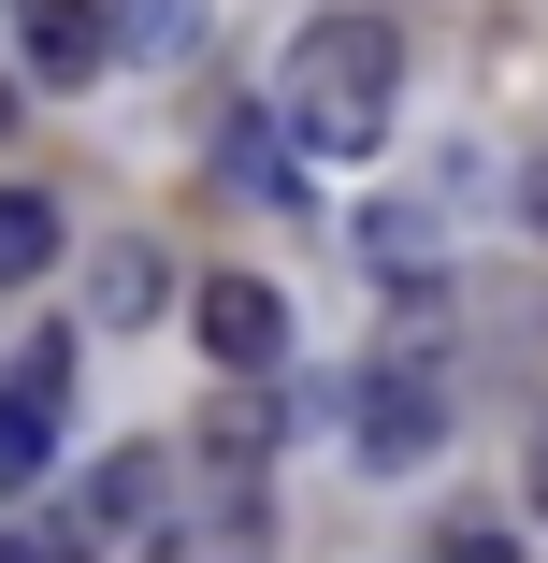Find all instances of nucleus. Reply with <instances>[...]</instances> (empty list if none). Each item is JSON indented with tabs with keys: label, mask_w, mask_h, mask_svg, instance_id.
Masks as SVG:
<instances>
[{
	"label": "nucleus",
	"mask_w": 548,
	"mask_h": 563,
	"mask_svg": "<svg viewBox=\"0 0 548 563\" xmlns=\"http://www.w3.org/2000/svg\"><path fill=\"white\" fill-rule=\"evenodd\" d=\"M275 101H289V145H317V159H376L390 117H404V30H390V15H303Z\"/></svg>",
	"instance_id": "f257e3e1"
},
{
	"label": "nucleus",
	"mask_w": 548,
	"mask_h": 563,
	"mask_svg": "<svg viewBox=\"0 0 548 563\" xmlns=\"http://www.w3.org/2000/svg\"><path fill=\"white\" fill-rule=\"evenodd\" d=\"M433 448H448V376L404 347V362H376V376H361V463H376V477H404V463H433Z\"/></svg>",
	"instance_id": "f03ea898"
},
{
	"label": "nucleus",
	"mask_w": 548,
	"mask_h": 563,
	"mask_svg": "<svg viewBox=\"0 0 548 563\" xmlns=\"http://www.w3.org/2000/svg\"><path fill=\"white\" fill-rule=\"evenodd\" d=\"M188 332H202L216 376H275V362H289V303H275L260 275H202V289H188Z\"/></svg>",
	"instance_id": "7ed1b4c3"
},
{
	"label": "nucleus",
	"mask_w": 548,
	"mask_h": 563,
	"mask_svg": "<svg viewBox=\"0 0 548 563\" xmlns=\"http://www.w3.org/2000/svg\"><path fill=\"white\" fill-rule=\"evenodd\" d=\"M15 58H30V87H101L116 73V0H15Z\"/></svg>",
	"instance_id": "20e7f679"
},
{
	"label": "nucleus",
	"mask_w": 548,
	"mask_h": 563,
	"mask_svg": "<svg viewBox=\"0 0 548 563\" xmlns=\"http://www.w3.org/2000/svg\"><path fill=\"white\" fill-rule=\"evenodd\" d=\"M44 463H58V347H30L0 376V492H30Z\"/></svg>",
	"instance_id": "39448f33"
},
{
	"label": "nucleus",
	"mask_w": 548,
	"mask_h": 563,
	"mask_svg": "<svg viewBox=\"0 0 548 563\" xmlns=\"http://www.w3.org/2000/svg\"><path fill=\"white\" fill-rule=\"evenodd\" d=\"M87 289H101V318H131V332H145V318L174 303V261H159V246H101V275H87Z\"/></svg>",
	"instance_id": "423d86ee"
},
{
	"label": "nucleus",
	"mask_w": 548,
	"mask_h": 563,
	"mask_svg": "<svg viewBox=\"0 0 548 563\" xmlns=\"http://www.w3.org/2000/svg\"><path fill=\"white\" fill-rule=\"evenodd\" d=\"M44 261H58V202L44 188H0V289H30Z\"/></svg>",
	"instance_id": "0eeeda50"
},
{
	"label": "nucleus",
	"mask_w": 548,
	"mask_h": 563,
	"mask_svg": "<svg viewBox=\"0 0 548 563\" xmlns=\"http://www.w3.org/2000/svg\"><path fill=\"white\" fill-rule=\"evenodd\" d=\"M145 563H275V534H260L246 506H216V520H188V534H159Z\"/></svg>",
	"instance_id": "6e6552de"
},
{
	"label": "nucleus",
	"mask_w": 548,
	"mask_h": 563,
	"mask_svg": "<svg viewBox=\"0 0 548 563\" xmlns=\"http://www.w3.org/2000/svg\"><path fill=\"white\" fill-rule=\"evenodd\" d=\"M116 44H145V58H188V44H202V0H116Z\"/></svg>",
	"instance_id": "1a4fd4ad"
},
{
	"label": "nucleus",
	"mask_w": 548,
	"mask_h": 563,
	"mask_svg": "<svg viewBox=\"0 0 548 563\" xmlns=\"http://www.w3.org/2000/svg\"><path fill=\"white\" fill-rule=\"evenodd\" d=\"M145 506H159L145 448H131V463H101V477H87V534H116V520H145Z\"/></svg>",
	"instance_id": "9d476101"
},
{
	"label": "nucleus",
	"mask_w": 548,
	"mask_h": 563,
	"mask_svg": "<svg viewBox=\"0 0 548 563\" xmlns=\"http://www.w3.org/2000/svg\"><path fill=\"white\" fill-rule=\"evenodd\" d=\"M216 159H232V188H246V202H275V188H289V131H232Z\"/></svg>",
	"instance_id": "9b49d317"
},
{
	"label": "nucleus",
	"mask_w": 548,
	"mask_h": 563,
	"mask_svg": "<svg viewBox=\"0 0 548 563\" xmlns=\"http://www.w3.org/2000/svg\"><path fill=\"white\" fill-rule=\"evenodd\" d=\"M448 563H519V534H491V520H462V534H448Z\"/></svg>",
	"instance_id": "f8f14e48"
},
{
	"label": "nucleus",
	"mask_w": 548,
	"mask_h": 563,
	"mask_svg": "<svg viewBox=\"0 0 548 563\" xmlns=\"http://www.w3.org/2000/svg\"><path fill=\"white\" fill-rule=\"evenodd\" d=\"M87 534H0V563H72Z\"/></svg>",
	"instance_id": "ddd939ff"
},
{
	"label": "nucleus",
	"mask_w": 548,
	"mask_h": 563,
	"mask_svg": "<svg viewBox=\"0 0 548 563\" xmlns=\"http://www.w3.org/2000/svg\"><path fill=\"white\" fill-rule=\"evenodd\" d=\"M534 506H548V433H534Z\"/></svg>",
	"instance_id": "4468645a"
}]
</instances>
